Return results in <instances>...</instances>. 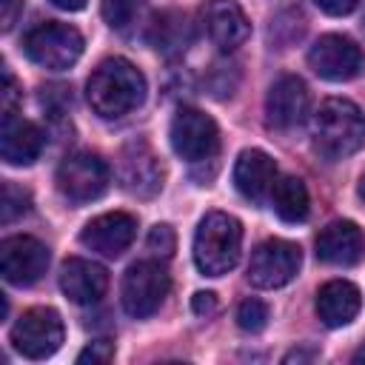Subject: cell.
I'll return each mask as SVG.
<instances>
[{
	"instance_id": "cell-29",
	"label": "cell",
	"mask_w": 365,
	"mask_h": 365,
	"mask_svg": "<svg viewBox=\"0 0 365 365\" xmlns=\"http://www.w3.org/2000/svg\"><path fill=\"white\" fill-rule=\"evenodd\" d=\"M23 11V0H0V23H3V31H11L17 17Z\"/></svg>"
},
{
	"instance_id": "cell-19",
	"label": "cell",
	"mask_w": 365,
	"mask_h": 365,
	"mask_svg": "<svg viewBox=\"0 0 365 365\" xmlns=\"http://www.w3.org/2000/svg\"><path fill=\"white\" fill-rule=\"evenodd\" d=\"M43 151V131L14 114H3L0 125V154L9 165H31Z\"/></svg>"
},
{
	"instance_id": "cell-14",
	"label": "cell",
	"mask_w": 365,
	"mask_h": 365,
	"mask_svg": "<svg viewBox=\"0 0 365 365\" xmlns=\"http://www.w3.org/2000/svg\"><path fill=\"white\" fill-rule=\"evenodd\" d=\"M202 26L220 51L240 48L251 34V23L237 0H208L202 6Z\"/></svg>"
},
{
	"instance_id": "cell-35",
	"label": "cell",
	"mask_w": 365,
	"mask_h": 365,
	"mask_svg": "<svg viewBox=\"0 0 365 365\" xmlns=\"http://www.w3.org/2000/svg\"><path fill=\"white\" fill-rule=\"evenodd\" d=\"M359 197L365 200V177H362V182H359Z\"/></svg>"
},
{
	"instance_id": "cell-5",
	"label": "cell",
	"mask_w": 365,
	"mask_h": 365,
	"mask_svg": "<svg viewBox=\"0 0 365 365\" xmlns=\"http://www.w3.org/2000/svg\"><path fill=\"white\" fill-rule=\"evenodd\" d=\"M168 288H171V279L160 262H151V259L134 262L125 271L123 288H120V299H123L125 314L137 317V319L151 317L163 305V299L168 297Z\"/></svg>"
},
{
	"instance_id": "cell-33",
	"label": "cell",
	"mask_w": 365,
	"mask_h": 365,
	"mask_svg": "<svg viewBox=\"0 0 365 365\" xmlns=\"http://www.w3.org/2000/svg\"><path fill=\"white\" fill-rule=\"evenodd\" d=\"M317 356H319L317 351H291L285 356V362H305V359H317Z\"/></svg>"
},
{
	"instance_id": "cell-32",
	"label": "cell",
	"mask_w": 365,
	"mask_h": 365,
	"mask_svg": "<svg viewBox=\"0 0 365 365\" xmlns=\"http://www.w3.org/2000/svg\"><path fill=\"white\" fill-rule=\"evenodd\" d=\"M51 6H57V9H63V11H80V9H86V0H48Z\"/></svg>"
},
{
	"instance_id": "cell-10",
	"label": "cell",
	"mask_w": 365,
	"mask_h": 365,
	"mask_svg": "<svg viewBox=\"0 0 365 365\" xmlns=\"http://www.w3.org/2000/svg\"><path fill=\"white\" fill-rule=\"evenodd\" d=\"M362 48L342 34H322L308 51V66L331 83L354 80L362 71Z\"/></svg>"
},
{
	"instance_id": "cell-12",
	"label": "cell",
	"mask_w": 365,
	"mask_h": 365,
	"mask_svg": "<svg viewBox=\"0 0 365 365\" xmlns=\"http://www.w3.org/2000/svg\"><path fill=\"white\" fill-rule=\"evenodd\" d=\"M137 234V220L125 211H108L88 220L80 231V242L103 257H120Z\"/></svg>"
},
{
	"instance_id": "cell-16",
	"label": "cell",
	"mask_w": 365,
	"mask_h": 365,
	"mask_svg": "<svg viewBox=\"0 0 365 365\" xmlns=\"http://www.w3.org/2000/svg\"><path fill=\"white\" fill-rule=\"evenodd\" d=\"M317 257L328 265H356L365 257V234L351 220L328 222L317 237Z\"/></svg>"
},
{
	"instance_id": "cell-21",
	"label": "cell",
	"mask_w": 365,
	"mask_h": 365,
	"mask_svg": "<svg viewBox=\"0 0 365 365\" xmlns=\"http://www.w3.org/2000/svg\"><path fill=\"white\" fill-rule=\"evenodd\" d=\"M148 43L157 51H165V54L182 51L191 43L188 17L180 14V11H163V14H157L154 23L148 26Z\"/></svg>"
},
{
	"instance_id": "cell-4",
	"label": "cell",
	"mask_w": 365,
	"mask_h": 365,
	"mask_svg": "<svg viewBox=\"0 0 365 365\" xmlns=\"http://www.w3.org/2000/svg\"><path fill=\"white\" fill-rule=\"evenodd\" d=\"M83 34L68 26V23H57V20H48V23H40L34 26L26 40H23V51L31 63H37L40 68H51V71H63V68H71L80 54H83Z\"/></svg>"
},
{
	"instance_id": "cell-22",
	"label": "cell",
	"mask_w": 365,
	"mask_h": 365,
	"mask_svg": "<svg viewBox=\"0 0 365 365\" xmlns=\"http://www.w3.org/2000/svg\"><path fill=\"white\" fill-rule=\"evenodd\" d=\"M271 205H274L279 220L302 222L308 217V208H311L305 182L299 177H279L274 182V191H271Z\"/></svg>"
},
{
	"instance_id": "cell-23",
	"label": "cell",
	"mask_w": 365,
	"mask_h": 365,
	"mask_svg": "<svg viewBox=\"0 0 365 365\" xmlns=\"http://www.w3.org/2000/svg\"><path fill=\"white\" fill-rule=\"evenodd\" d=\"M103 17L111 29L117 31H125L128 26L137 23V17L143 14L145 9V0H103Z\"/></svg>"
},
{
	"instance_id": "cell-26",
	"label": "cell",
	"mask_w": 365,
	"mask_h": 365,
	"mask_svg": "<svg viewBox=\"0 0 365 365\" xmlns=\"http://www.w3.org/2000/svg\"><path fill=\"white\" fill-rule=\"evenodd\" d=\"M145 245H148V251H151V254H157V257H171V254H174V248H177V234H174V228H171V225L157 222V225L148 231Z\"/></svg>"
},
{
	"instance_id": "cell-30",
	"label": "cell",
	"mask_w": 365,
	"mask_h": 365,
	"mask_svg": "<svg viewBox=\"0 0 365 365\" xmlns=\"http://www.w3.org/2000/svg\"><path fill=\"white\" fill-rule=\"evenodd\" d=\"M191 311H194L197 317L214 314V311H217V297H214L211 291H197V294L191 297Z\"/></svg>"
},
{
	"instance_id": "cell-34",
	"label": "cell",
	"mask_w": 365,
	"mask_h": 365,
	"mask_svg": "<svg viewBox=\"0 0 365 365\" xmlns=\"http://www.w3.org/2000/svg\"><path fill=\"white\" fill-rule=\"evenodd\" d=\"M351 359H354V362H356V365H359V362H365V345H362V348H356V351H354V356H351Z\"/></svg>"
},
{
	"instance_id": "cell-2",
	"label": "cell",
	"mask_w": 365,
	"mask_h": 365,
	"mask_svg": "<svg viewBox=\"0 0 365 365\" xmlns=\"http://www.w3.org/2000/svg\"><path fill=\"white\" fill-rule=\"evenodd\" d=\"M314 151L325 160H345L365 145V114L342 97L325 100L311 117Z\"/></svg>"
},
{
	"instance_id": "cell-28",
	"label": "cell",
	"mask_w": 365,
	"mask_h": 365,
	"mask_svg": "<svg viewBox=\"0 0 365 365\" xmlns=\"http://www.w3.org/2000/svg\"><path fill=\"white\" fill-rule=\"evenodd\" d=\"M20 91H17V80L11 77L9 68H3V91H0V106H3V114H14V103H17Z\"/></svg>"
},
{
	"instance_id": "cell-9",
	"label": "cell",
	"mask_w": 365,
	"mask_h": 365,
	"mask_svg": "<svg viewBox=\"0 0 365 365\" xmlns=\"http://www.w3.org/2000/svg\"><path fill=\"white\" fill-rule=\"evenodd\" d=\"M299 262H302L299 245H294L288 240H265L251 254L248 282L254 288H265V291L282 288V285H288L297 277Z\"/></svg>"
},
{
	"instance_id": "cell-3",
	"label": "cell",
	"mask_w": 365,
	"mask_h": 365,
	"mask_svg": "<svg viewBox=\"0 0 365 365\" xmlns=\"http://www.w3.org/2000/svg\"><path fill=\"white\" fill-rule=\"evenodd\" d=\"M242 248V225L225 211H211L200 220L194 234V265L205 277L228 274Z\"/></svg>"
},
{
	"instance_id": "cell-31",
	"label": "cell",
	"mask_w": 365,
	"mask_h": 365,
	"mask_svg": "<svg viewBox=\"0 0 365 365\" xmlns=\"http://www.w3.org/2000/svg\"><path fill=\"white\" fill-rule=\"evenodd\" d=\"M325 14H331V17H342V14H351L356 6H359V0H314Z\"/></svg>"
},
{
	"instance_id": "cell-13",
	"label": "cell",
	"mask_w": 365,
	"mask_h": 365,
	"mask_svg": "<svg viewBox=\"0 0 365 365\" xmlns=\"http://www.w3.org/2000/svg\"><path fill=\"white\" fill-rule=\"evenodd\" d=\"M305 114H308L305 83L294 74H282L279 80H274V86L268 88V97H265L268 125L279 128V131H291L305 120Z\"/></svg>"
},
{
	"instance_id": "cell-11",
	"label": "cell",
	"mask_w": 365,
	"mask_h": 365,
	"mask_svg": "<svg viewBox=\"0 0 365 365\" xmlns=\"http://www.w3.org/2000/svg\"><path fill=\"white\" fill-rule=\"evenodd\" d=\"M48 268V248L29 234H14L0 242V274L11 285H31Z\"/></svg>"
},
{
	"instance_id": "cell-24",
	"label": "cell",
	"mask_w": 365,
	"mask_h": 365,
	"mask_svg": "<svg viewBox=\"0 0 365 365\" xmlns=\"http://www.w3.org/2000/svg\"><path fill=\"white\" fill-rule=\"evenodd\" d=\"M31 211V197L26 188L14 185V182H3V200H0V222L9 225L17 217Z\"/></svg>"
},
{
	"instance_id": "cell-8",
	"label": "cell",
	"mask_w": 365,
	"mask_h": 365,
	"mask_svg": "<svg viewBox=\"0 0 365 365\" xmlns=\"http://www.w3.org/2000/svg\"><path fill=\"white\" fill-rule=\"evenodd\" d=\"M11 345L26 359H46L63 345V319L54 308H29L11 325Z\"/></svg>"
},
{
	"instance_id": "cell-18",
	"label": "cell",
	"mask_w": 365,
	"mask_h": 365,
	"mask_svg": "<svg viewBox=\"0 0 365 365\" xmlns=\"http://www.w3.org/2000/svg\"><path fill=\"white\" fill-rule=\"evenodd\" d=\"M277 163L259 151V148H245L240 157H237V165H234V185L237 191L251 200V202H262L265 197H271L274 191V182H277Z\"/></svg>"
},
{
	"instance_id": "cell-15",
	"label": "cell",
	"mask_w": 365,
	"mask_h": 365,
	"mask_svg": "<svg viewBox=\"0 0 365 365\" xmlns=\"http://www.w3.org/2000/svg\"><path fill=\"white\" fill-rule=\"evenodd\" d=\"M120 180L125 185V191L137 194V197H151L163 188V168L157 154L151 151L148 143L134 140L123 148L120 154Z\"/></svg>"
},
{
	"instance_id": "cell-25",
	"label": "cell",
	"mask_w": 365,
	"mask_h": 365,
	"mask_svg": "<svg viewBox=\"0 0 365 365\" xmlns=\"http://www.w3.org/2000/svg\"><path fill=\"white\" fill-rule=\"evenodd\" d=\"M237 325L248 334H257L268 325V305L259 302V299H245L237 311Z\"/></svg>"
},
{
	"instance_id": "cell-17",
	"label": "cell",
	"mask_w": 365,
	"mask_h": 365,
	"mask_svg": "<svg viewBox=\"0 0 365 365\" xmlns=\"http://www.w3.org/2000/svg\"><path fill=\"white\" fill-rule=\"evenodd\" d=\"M60 288L74 305H94L108 288V271L100 262L71 257L60 268Z\"/></svg>"
},
{
	"instance_id": "cell-27",
	"label": "cell",
	"mask_w": 365,
	"mask_h": 365,
	"mask_svg": "<svg viewBox=\"0 0 365 365\" xmlns=\"http://www.w3.org/2000/svg\"><path fill=\"white\" fill-rule=\"evenodd\" d=\"M114 359V342H108V339H94V342H88L80 354H77V362L80 365H106V362H111Z\"/></svg>"
},
{
	"instance_id": "cell-1",
	"label": "cell",
	"mask_w": 365,
	"mask_h": 365,
	"mask_svg": "<svg viewBox=\"0 0 365 365\" xmlns=\"http://www.w3.org/2000/svg\"><path fill=\"white\" fill-rule=\"evenodd\" d=\"M86 97L94 114H100L103 120H117L143 106L145 77L131 60L108 57L91 71L86 83Z\"/></svg>"
},
{
	"instance_id": "cell-6",
	"label": "cell",
	"mask_w": 365,
	"mask_h": 365,
	"mask_svg": "<svg viewBox=\"0 0 365 365\" xmlns=\"http://www.w3.org/2000/svg\"><path fill=\"white\" fill-rule=\"evenodd\" d=\"M57 191L68 202H91L108 188V165L100 154L77 151L68 154L57 168Z\"/></svg>"
},
{
	"instance_id": "cell-20",
	"label": "cell",
	"mask_w": 365,
	"mask_h": 365,
	"mask_svg": "<svg viewBox=\"0 0 365 365\" xmlns=\"http://www.w3.org/2000/svg\"><path fill=\"white\" fill-rule=\"evenodd\" d=\"M359 288L348 279H331L317 291V317L328 328H342L359 314Z\"/></svg>"
},
{
	"instance_id": "cell-7",
	"label": "cell",
	"mask_w": 365,
	"mask_h": 365,
	"mask_svg": "<svg viewBox=\"0 0 365 365\" xmlns=\"http://www.w3.org/2000/svg\"><path fill=\"white\" fill-rule=\"evenodd\" d=\"M171 148L185 163H205L220 148L217 123L191 106H182L171 120Z\"/></svg>"
}]
</instances>
